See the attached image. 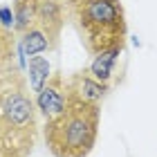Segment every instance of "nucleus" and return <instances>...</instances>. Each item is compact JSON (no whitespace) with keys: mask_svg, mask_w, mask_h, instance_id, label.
Wrapping results in <instances>:
<instances>
[{"mask_svg":"<svg viewBox=\"0 0 157 157\" xmlns=\"http://www.w3.org/2000/svg\"><path fill=\"white\" fill-rule=\"evenodd\" d=\"M0 25L5 29L13 32V11H11V5H0Z\"/></svg>","mask_w":157,"mask_h":157,"instance_id":"f8f14e48","label":"nucleus"},{"mask_svg":"<svg viewBox=\"0 0 157 157\" xmlns=\"http://www.w3.org/2000/svg\"><path fill=\"white\" fill-rule=\"evenodd\" d=\"M63 83H65L63 76L59 72H54L47 78V83L34 94V105L45 117V121H54L67 108V94H65V85Z\"/></svg>","mask_w":157,"mask_h":157,"instance_id":"20e7f679","label":"nucleus"},{"mask_svg":"<svg viewBox=\"0 0 157 157\" xmlns=\"http://www.w3.org/2000/svg\"><path fill=\"white\" fill-rule=\"evenodd\" d=\"M63 2H65V0H63Z\"/></svg>","mask_w":157,"mask_h":157,"instance_id":"ddd939ff","label":"nucleus"},{"mask_svg":"<svg viewBox=\"0 0 157 157\" xmlns=\"http://www.w3.org/2000/svg\"><path fill=\"white\" fill-rule=\"evenodd\" d=\"M36 105L16 65L0 70V157H27L36 139Z\"/></svg>","mask_w":157,"mask_h":157,"instance_id":"f257e3e1","label":"nucleus"},{"mask_svg":"<svg viewBox=\"0 0 157 157\" xmlns=\"http://www.w3.org/2000/svg\"><path fill=\"white\" fill-rule=\"evenodd\" d=\"M108 92V85L94 81L88 70H81L67 78L65 83V94L67 101H76V103H85V105H97L101 108V101Z\"/></svg>","mask_w":157,"mask_h":157,"instance_id":"39448f33","label":"nucleus"},{"mask_svg":"<svg viewBox=\"0 0 157 157\" xmlns=\"http://www.w3.org/2000/svg\"><path fill=\"white\" fill-rule=\"evenodd\" d=\"M65 2L63 0H36V23L61 34L65 25Z\"/></svg>","mask_w":157,"mask_h":157,"instance_id":"0eeeda50","label":"nucleus"},{"mask_svg":"<svg viewBox=\"0 0 157 157\" xmlns=\"http://www.w3.org/2000/svg\"><path fill=\"white\" fill-rule=\"evenodd\" d=\"M65 11L92 56L124 47L128 25L121 0H65Z\"/></svg>","mask_w":157,"mask_h":157,"instance_id":"f03ea898","label":"nucleus"},{"mask_svg":"<svg viewBox=\"0 0 157 157\" xmlns=\"http://www.w3.org/2000/svg\"><path fill=\"white\" fill-rule=\"evenodd\" d=\"M121 49H124V47H115V49H105V52L94 54L90 67H85V70H88V74L94 78V81L108 85L110 83V76H112V70H115V63H117L119 54H121Z\"/></svg>","mask_w":157,"mask_h":157,"instance_id":"6e6552de","label":"nucleus"},{"mask_svg":"<svg viewBox=\"0 0 157 157\" xmlns=\"http://www.w3.org/2000/svg\"><path fill=\"white\" fill-rule=\"evenodd\" d=\"M13 34H23L36 23V0H13Z\"/></svg>","mask_w":157,"mask_h":157,"instance_id":"1a4fd4ad","label":"nucleus"},{"mask_svg":"<svg viewBox=\"0 0 157 157\" xmlns=\"http://www.w3.org/2000/svg\"><path fill=\"white\" fill-rule=\"evenodd\" d=\"M52 76V67L45 56H32L27 63V85L32 88V92H36L47 83V78Z\"/></svg>","mask_w":157,"mask_h":157,"instance_id":"9d476101","label":"nucleus"},{"mask_svg":"<svg viewBox=\"0 0 157 157\" xmlns=\"http://www.w3.org/2000/svg\"><path fill=\"white\" fill-rule=\"evenodd\" d=\"M97 105L67 101V108L54 121H45V144L54 157H88L99 135Z\"/></svg>","mask_w":157,"mask_h":157,"instance_id":"7ed1b4c3","label":"nucleus"},{"mask_svg":"<svg viewBox=\"0 0 157 157\" xmlns=\"http://www.w3.org/2000/svg\"><path fill=\"white\" fill-rule=\"evenodd\" d=\"M13 45H16V34L0 25V70L13 65Z\"/></svg>","mask_w":157,"mask_h":157,"instance_id":"9b49d317","label":"nucleus"},{"mask_svg":"<svg viewBox=\"0 0 157 157\" xmlns=\"http://www.w3.org/2000/svg\"><path fill=\"white\" fill-rule=\"evenodd\" d=\"M61 34H56L47 27H43L38 23H34L27 32L18 34V49H20V63H25V59L32 56H40L43 52H52L59 45Z\"/></svg>","mask_w":157,"mask_h":157,"instance_id":"423d86ee","label":"nucleus"}]
</instances>
